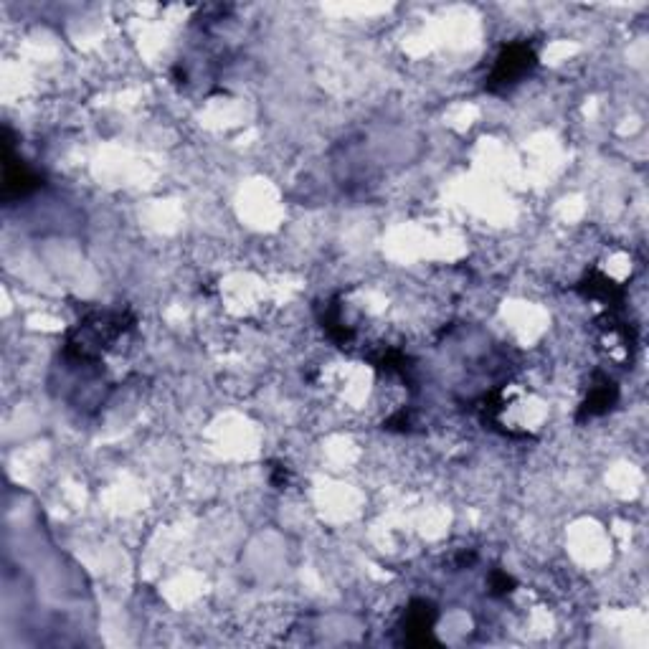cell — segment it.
<instances>
[{
    "label": "cell",
    "mask_w": 649,
    "mask_h": 649,
    "mask_svg": "<svg viewBox=\"0 0 649 649\" xmlns=\"http://www.w3.org/2000/svg\"><path fill=\"white\" fill-rule=\"evenodd\" d=\"M538 56H535L533 46L530 44H508L502 46V51L497 54L492 74L487 77V89L500 92V89H510L513 84H518L525 74L535 69Z\"/></svg>",
    "instance_id": "1"
},
{
    "label": "cell",
    "mask_w": 649,
    "mask_h": 649,
    "mask_svg": "<svg viewBox=\"0 0 649 649\" xmlns=\"http://www.w3.org/2000/svg\"><path fill=\"white\" fill-rule=\"evenodd\" d=\"M614 401H617V386H614L609 378H599L596 386H591L589 399H586L584 406H581V416L606 414V411L614 406Z\"/></svg>",
    "instance_id": "2"
}]
</instances>
